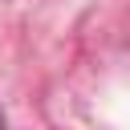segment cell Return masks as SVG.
<instances>
[{"mask_svg": "<svg viewBox=\"0 0 130 130\" xmlns=\"http://www.w3.org/2000/svg\"><path fill=\"white\" fill-rule=\"evenodd\" d=\"M0 130H4V118H0Z\"/></svg>", "mask_w": 130, "mask_h": 130, "instance_id": "1", "label": "cell"}]
</instances>
